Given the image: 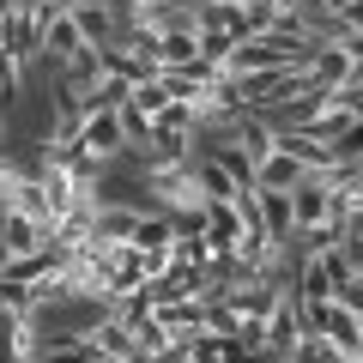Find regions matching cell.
Listing matches in <instances>:
<instances>
[{"label": "cell", "instance_id": "4", "mask_svg": "<svg viewBox=\"0 0 363 363\" xmlns=\"http://www.w3.org/2000/svg\"><path fill=\"white\" fill-rule=\"evenodd\" d=\"M260 194V230L272 242H291L297 236V212H291V194H272V188H255Z\"/></svg>", "mask_w": 363, "mask_h": 363}, {"label": "cell", "instance_id": "3", "mask_svg": "<svg viewBox=\"0 0 363 363\" xmlns=\"http://www.w3.org/2000/svg\"><path fill=\"white\" fill-rule=\"evenodd\" d=\"M303 169H309L303 157H291V152H279V145H272V152L255 164V188H272V194H291V188L303 182Z\"/></svg>", "mask_w": 363, "mask_h": 363}, {"label": "cell", "instance_id": "6", "mask_svg": "<svg viewBox=\"0 0 363 363\" xmlns=\"http://www.w3.org/2000/svg\"><path fill=\"white\" fill-rule=\"evenodd\" d=\"M357 157H363V116L345 121V128L327 140V164H357Z\"/></svg>", "mask_w": 363, "mask_h": 363}, {"label": "cell", "instance_id": "2", "mask_svg": "<svg viewBox=\"0 0 363 363\" xmlns=\"http://www.w3.org/2000/svg\"><path fill=\"white\" fill-rule=\"evenodd\" d=\"M206 242L218 260L236 255V242H242V212H236V200H206Z\"/></svg>", "mask_w": 363, "mask_h": 363}, {"label": "cell", "instance_id": "9", "mask_svg": "<svg viewBox=\"0 0 363 363\" xmlns=\"http://www.w3.org/2000/svg\"><path fill=\"white\" fill-rule=\"evenodd\" d=\"M6 13H13V0H0V25H6Z\"/></svg>", "mask_w": 363, "mask_h": 363}, {"label": "cell", "instance_id": "7", "mask_svg": "<svg viewBox=\"0 0 363 363\" xmlns=\"http://www.w3.org/2000/svg\"><path fill=\"white\" fill-rule=\"evenodd\" d=\"M291 363H345V351H339L333 339H321V333H303L297 345H291Z\"/></svg>", "mask_w": 363, "mask_h": 363}, {"label": "cell", "instance_id": "5", "mask_svg": "<svg viewBox=\"0 0 363 363\" xmlns=\"http://www.w3.org/2000/svg\"><path fill=\"white\" fill-rule=\"evenodd\" d=\"M176 242V218L169 212H140V224H133V248H169Z\"/></svg>", "mask_w": 363, "mask_h": 363}, {"label": "cell", "instance_id": "1", "mask_svg": "<svg viewBox=\"0 0 363 363\" xmlns=\"http://www.w3.org/2000/svg\"><path fill=\"white\" fill-rule=\"evenodd\" d=\"M79 152L109 164V157L128 152V133H121V109H85V128H79Z\"/></svg>", "mask_w": 363, "mask_h": 363}, {"label": "cell", "instance_id": "8", "mask_svg": "<svg viewBox=\"0 0 363 363\" xmlns=\"http://www.w3.org/2000/svg\"><path fill=\"white\" fill-rule=\"evenodd\" d=\"M333 303H345V309H351V315H363V272H351L345 285H339V291H333Z\"/></svg>", "mask_w": 363, "mask_h": 363}]
</instances>
